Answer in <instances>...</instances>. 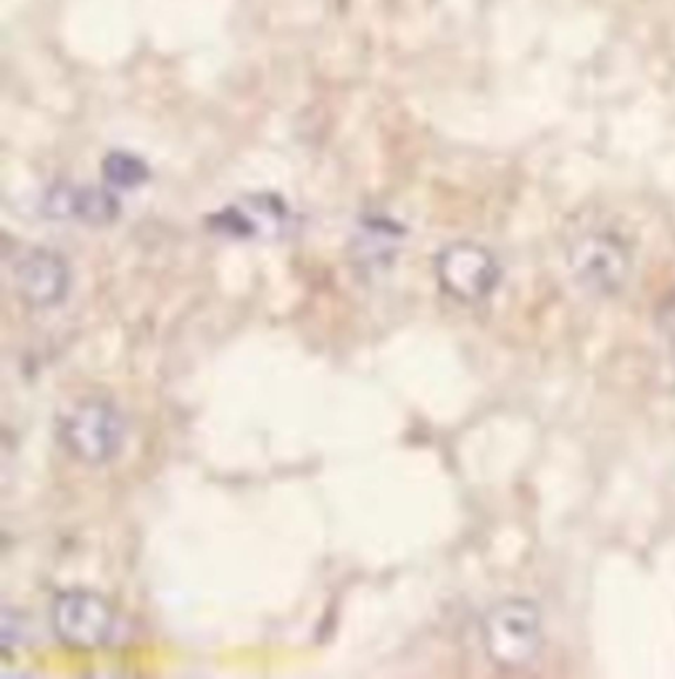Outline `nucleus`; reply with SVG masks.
I'll list each match as a JSON object with an SVG mask.
<instances>
[{
  "label": "nucleus",
  "instance_id": "12",
  "mask_svg": "<svg viewBox=\"0 0 675 679\" xmlns=\"http://www.w3.org/2000/svg\"><path fill=\"white\" fill-rule=\"evenodd\" d=\"M657 329H660V336L665 338L667 347L675 352V291L667 293V297L660 302Z\"/></svg>",
  "mask_w": 675,
  "mask_h": 679
},
{
  "label": "nucleus",
  "instance_id": "4",
  "mask_svg": "<svg viewBox=\"0 0 675 679\" xmlns=\"http://www.w3.org/2000/svg\"><path fill=\"white\" fill-rule=\"evenodd\" d=\"M436 278L451 299L477 304L499 289L502 265L486 246L475 241H454L436 254Z\"/></svg>",
  "mask_w": 675,
  "mask_h": 679
},
{
  "label": "nucleus",
  "instance_id": "8",
  "mask_svg": "<svg viewBox=\"0 0 675 679\" xmlns=\"http://www.w3.org/2000/svg\"><path fill=\"white\" fill-rule=\"evenodd\" d=\"M43 212L50 220H77L85 225H111L120 218L122 207L120 199L106 188L98 186H69V182H58L48 188L43 199Z\"/></svg>",
  "mask_w": 675,
  "mask_h": 679
},
{
  "label": "nucleus",
  "instance_id": "7",
  "mask_svg": "<svg viewBox=\"0 0 675 679\" xmlns=\"http://www.w3.org/2000/svg\"><path fill=\"white\" fill-rule=\"evenodd\" d=\"M288 207L280 196L257 193L246 196L238 204H230L209 218V227L227 238H274L285 231Z\"/></svg>",
  "mask_w": 675,
  "mask_h": 679
},
{
  "label": "nucleus",
  "instance_id": "2",
  "mask_svg": "<svg viewBox=\"0 0 675 679\" xmlns=\"http://www.w3.org/2000/svg\"><path fill=\"white\" fill-rule=\"evenodd\" d=\"M570 276L592 297H615L633 272V249L618 231L596 227L567 246Z\"/></svg>",
  "mask_w": 675,
  "mask_h": 679
},
{
  "label": "nucleus",
  "instance_id": "6",
  "mask_svg": "<svg viewBox=\"0 0 675 679\" xmlns=\"http://www.w3.org/2000/svg\"><path fill=\"white\" fill-rule=\"evenodd\" d=\"M14 283L19 299L35 310H50L69 297L71 270L64 254L56 249H37L24 252L14 265Z\"/></svg>",
  "mask_w": 675,
  "mask_h": 679
},
{
  "label": "nucleus",
  "instance_id": "11",
  "mask_svg": "<svg viewBox=\"0 0 675 679\" xmlns=\"http://www.w3.org/2000/svg\"><path fill=\"white\" fill-rule=\"evenodd\" d=\"M24 643H27V619L19 611L5 609L3 622H0V648H3L5 656H11Z\"/></svg>",
  "mask_w": 675,
  "mask_h": 679
},
{
  "label": "nucleus",
  "instance_id": "1",
  "mask_svg": "<svg viewBox=\"0 0 675 679\" xmlns=\"http://www.w3.org/2000/svg\"><path fill=\"white\" fill-rule=\"evenodd\" d=\"M481 637L483 650L496 669H526L543 648L541 609L528 598L499 600L483 616Z\"/></svg>",
  "mask_w": 675,
  "mask_h": 679
},
{
  "label": "nucleus",
  "instance_id": "9",
  "mask_svg": "<svg viewBox=\"0 0 675 679\" xmlns=\"http://www.w3.org/2000/svg\"><path fill=\"white\" fill-rule=\"evenodd\" d=\"M404 241V227L389 218H372L362 222V231L357 233L359 259L364 265H380L396 254V246Z\"/></svg>",
  "mask_w": 675,
  "mask_h": 679
},
{
  "label": "nucleus",
  "instance_id": "5",
  "mask_svg": "<svg viewBox=\"0 0 675 679\" xmlns=\"http://www.w3.org/2000/svg\"><path fill=\"white\" fill-rule=\"evenodd\" d=\"M50 626L71 648H101L114 635L116 613L109 600L93 590H67L50 603Z\"/></svg>",
  "mask_w": 675,
  "mask_h": 679
},
{
  "label": "nucleus",
  "instance_id": "3",
  "mask_svg": "<svg viewBox=\"0 0 675 679\" xmlns=\"http://www.w3.org/2000/svg\"><path fill=\"white\" fill-rule=\"evenodd\" d=\"M124 431V415L109 400H85L64 415L58 436L75 460L106 466L120 455Z\"/></svg>",
  "mask_w": 675,
  "mask_h": 679
},
{
  "label": "nucleus",
  "instance_id": "10",
  "mask_svg": "<svg viewBox=\"0 0 675 679\" xmlns=\"http://www.w3.org/2000/svg\"><path fill=\"white\" fill-rule=\"evenodd\" d=\"M101 167L109 186L124 188V191H133V188H140L143 182L150 180V167L146 162L127 152H111Z\"/></svg>",
  "mask_w": 675,
  "mask_h": 679
}]
</instances>
